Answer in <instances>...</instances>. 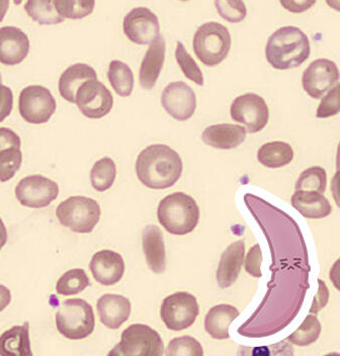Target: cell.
<instances>
[{
	"label": "cell",
	"instance_id": "obj_40",
	"mask_svg": "<svg viewBox=\"0 0 340 356\" xmlns=\"http://www.w3.org/2000/svg\"><path fill=\"white\" fill-rule=\"evenodd\" d=\"M262 262V252L260 245H255L249 250L247 257L245 259V270L253 277H262L260 270Z\"/></svg>",
	"mask_w": 340,
	"mask_h": 356
},
{
	"label": "cell",
	"instance_id": "obj_46",
	"mask_svg": "<svg viewBox=\"0 0 340 356\" xmlns=\"http://www.w3.org/2000/svg\"><path fill=\"white\" fill-rule=\"evenodd\" d=\"M6 242H8V231L3 221L0 218V250L4 247Z\"/></svg>",
	"mask_w": 340,
	"mask_h": 356
},
{
	"label": "cell",
	"instance_id": "obj_27",
	"mask_svg": "<svg viewBox=\"0 0 340 356\" xmlns=\"http://www.w3.org/2000/svg\"><path fill=\"white\" fill-rule=\"evenodd\" d=\"M294 150L289 143L284 141H273L262 145L258 149L257 160L269 169H279L291 163Z\"/></svg>",
	"mask_w": 340,
	"mask_h": 356
},
{
	"label": "cell",
	"instance_id": "obj_21",
	"mask_svg": "<svg viewBox=\"0 0 340 356\" xmlns=\"http://www.w3.org/2000/svg\"><path fill=\"white\" fill-rule=\"evenodd\" d=\"M143 250L148 267L153 273L161 274L167 269L164 238L158 225L145 227L142 234Z\"/></svg>",
	"mask_w": 340,
	"mask_h": 356
},
{
	"label": "cell",
	"instance_id": "obj_4",
	"mask_svg": "<svg viewBox=\"0 0 340 356\" xmlns=\"http://www.w3.org/2000/svg\"><path fill=\"white\" fill-rule=\"evenodd\" d=\"M55 319L59 333L70 340L85 339L96 328L94 309L83 298L65 300Z\"/></svg>",
	"mask_w": 340,
	"mask_h": 356
},
{
	"label": "cell",
	"instance_id": "obj_7",
	"mask_svg": "<svg viewBox=\"0 0 340 356\" xmlns=\"http://www.w3.org/2000/svg\"><path fill=\"white\" fill-rule=\"evenodd\" d=\"M164 344L158 331L143 324H133L123 331L121 342L117 344L110 356H161Z\"/></svg>",
	"mask_w": 340,
	"mask_h": 356
},
{
	"label": "cell",
	"instance_id": "obj_36",
	"mask_svg": "<svg viewBox=\"0 0 340 356\" xmlns=\"http://www.w3.org/2000/svg\"><path fill=\"white\" fill-rule=\"evenodd\" d=\"M23 161L21 148H6L0 152V182H8L15 176Z\"/></svg>",
	"mask_w": 340,
	"mask_h": 356
},
{
	"label": "cell",
	"instance_id": "obj_29",
	"mask_svg": "<svg viewBox=\"0 0 340 356\" xmlns=\"http://www.w3.org/2000/svg\"><path fill=\"white\" fill-rule=\"evenodd\" d=\"M24 10L40 25H57L65 21L57 13L53 0H31L24 4Z\"/></svg>",
	"mask_w": 340,
	"mask_h": 356
},
{
	"label": "cell",
	"instance_id": "obj_34",
	"mask_svg": "<svg viewBox=\"0 0 340 356\" xmlns=\"http://www.w3.org/2000/svg\"><path fill=\"white\" fill-rule=\"evenodd\" d=\"M55 8L64 19H80L94 12V1L83 0H53Z\"/></svg>",
	"mask_w": 340,
	"mask_h": 356
},
{
	"label": "cell",
	"instance_id": "obj_12",
	"mask_svg": "<svg viewBox=\"0 0 340 356\" xmlns=\"http://www.w3.org/2000/svg\"><path fill=\"white\" fill-rule=\"evenodd\" d=\"M75 104L87 118L101 119L112 111L114 98L103 83L97 79H90L77 90Z\"/></svg>",
	"mask_w": 340,
	"mask_h": 356
},
{
	"label": "cell",
	"instance_id": "obj_41",
	"mask_svg": "<svg viewBox=\"0 0 340 356\" xmlns=\"http://www.w3.org/2000/svg\"><path fill=\"white\" fill-rule=\"evenodd\" d=\"M12 107V90L8 86L2 85V77L0 75V123L10 116Z\"/></svg>",
	"mask_w": 340,
	"mask_h": 356
},
{
	"label": "cell",
	"instance_id": "obj_8",
	"mask_svg": "<svg viewBox=\"0 0 340 356\" xmlns=\"http://www.w3.org/2000/svg\"><path fill=\"white\" fill-rule=\"evenodd\" d=\"M198 314L200 307L196 296L185 291L167 296L161 305V320L171 331H182L193 326Z\"/></svg>",
	"mask_w": 340,
	"mask_h": 356
},
{
	"label": "cell",
	"instance_id": "obj_25",
	"mask_svg": "<svg viewBox=\"0 0 340 356\" xmlns=\"http://www.w3.org/2000/svg\"><path fill=\"white\" fill-rule=\"evenodd\" d=\"M240 313L230 305H218L207 312L205 319V329L214 339L225 340L230 337L229 328L231 323L239 317Z\"/></svg>",
	"mask_w": 340,
	"mask_h": 356
},
{
	"label": "cell",
	"instance_id": "obj_23",
	"mask_svg": "<svg viewBox=\"0 0 340 356\" xmlns=\"http://www.w3.org/2000/svg\"><path fill=\"white\" fill-rule=\"evenodd\" d=\"M291 203L304 218L311 220L328 218L332 212L328 198L316 192L296 191L291 196Z\"/></svg>",
	"mask_w": 340,
	"mask_h": 356
},
{
	"label": "cell",
	"instance_id": "obj_39",
	"mask_svg": "<svg viewBox=\"0 0 340 356\" xmlns=\"http://www.w3.org/2000/svg\"><path fill=\"white\" fill-rule=\"evenodd\" d=\"M340 111L339 103V86L337 83L332 90H329L328 94L322 99L316 117L317 118H328V117L335 116L339 114Z\"/></svg>",
	"mask_w": 340,
	"mask_h": 356
},
{
	"label": "cell",
	"instance_id": "obj_3",
	"mask_svg": "<svg viewBox=\"0 0 340 356\" xmlns=\"http://www.w3.org/2000/svg\"><path fill=\"white\" fill-rule=\"evenodd\" d=\"M158 218L159 223L169 234L185 236L196 229L201 211L193 197L183 192H176L160 201Z\"/></svg>",
	"mask_w": 340,
	"mask_h": 356
},
{
	"label": "cell",
	"instance_id": "obj_17",
	"mask_svg": "<svg viewBox=\"0 0 340 356\" xmlns=\"http://www.w3.org/2000/svg\"><path fill=\"white\" fill-rule=\"evenodd\" d=\"M30 52V40L21 29L15 26L0 28V63L17 65Z\"/></svg>",
	"mask_w": 340,
	"mask_h": 356
},
{
	"label": "cell",
	"instance_id": "obj_37",
	"mask_svg": "<svg viewBox=\"0 0 340 356\" xmlns=\"http://www.w3.org/2000/svg\"><path fill=\"white\" fill-rule=\"evenodd\" d=\"M165 355L167 356H203L202 345L192 336L174 338L169 342Z\"/></svg>",
	"mask_w": 340,
	"mask_h": 356
},
{
	"label": "cell",
	"instance_id": "obj_20",
	"mask_svg": "<svg viewBox=\"0 0 340 356\" xmlns=\"http://www.w3.org/2000/svg\"><path fill=\"white\" fill-rule=\"evenodd\" d=\"M246 129L235 124H216L203 132V141L217 149H234L240 147L246 138Z\"/></svg>",
	"mask_w": 340,
	"mask_h": 356
},
{
	"label": "cell",
	"instance_id": "obj_24",
	"mask_svg": "<svg viewBox=\"0 0 340 356\" xmlns=\"http://www.w3.org/2000/svg\"><path fill=\"white\" fill-rule=\"evenodd\" d=\"M90 79H97L96 70L87 64L77 63L69 66L59 79V92L62 98L75 104L77 90Z\"/></svg>",
	"mask_w": 340,
	"mask_h": 356
},
{
	"label": "cell",
	"instance_id": "obj_26",
	"mask_svg": "<svg viewBox=\"0 0 340 356\" xmlns=\"http://www.w3.org/2000/svg\"><path fill=\"white\" fill-rule=\"evenodd\" d=\"M0 355L32 356L30 341V324L15 326L0 336Z\"/></svg>",
	"mask_w": 340,
	"mask_h": 356
},
{
	"label": "cell",
	"instance_id": "obj_1",
	"mask_svg": "<svg viewBox=\"0 0 340 356\" xmlns=\"http://www.w3.org/2000/svg\"><path fill=\"white\" fill-rule=\"evenodd\" d=\"M136 174L139 181L149 189H167L182 176V158L167 145H150L137 158Z\"/></svg>",
	"mask_w": 340,
	"mask_h": 356
},
{
	"label": "cell",
	"instance_id": "obj_18",
	"mask_svg": "<svg viewBox=\"0 0 340 356\" xmlns=\"http://www.w3.org/2000/svg\"><path fill=\"white\" fill-rule=\"evenodd\" d=\"M101 322L112 330L120 328L131 315V302L127 298L119 295H105L96 304Z\"/></svg>",
	"mask_w": 340,
	"mask_h": 356
},
{
	"label": "cell",
	"instance_id": "obj_9",
	"mask_svg": "<svg viewBox=\"0 0 340 356\" xmlns=\"http://www.w3.org/2000/svg\"><path fill=\"white\" fill-rule=\"evenodd\" d=\"M56 108V99L45 86H28L19 95V110L26 122L47 123Z\"/></svg>",
	"mask_w": 340,
	"mask_h": 356
},
{
	"label": "cell",
	"instance_id": "obj_10",
	"mask_svg": "<svg viewBox=\"0 0 340 356\" xmlns=\"http://www.w3.org/2000/svg\"><path fill=\"white\" fill-rule=\"evenodd\" d=\"M231 118L243 124L248 134H257L267 125L269 110L264 98L256 94H245L237 97L230 108Z\"/></svg>",
	"mask_w": 340,
	"mask_h": 356
},
{
	"label": "cell",
	"instance_id": "obj_13",
	"mask_svg": "<svg viewBox=\"0 0 340 356\" xmlns=\"http://www.w3.org/2000/svg\"><path fill=\"white\" fill-rule=\"evenodd\" d=\"M339 70L329 59H317L305 70L302 76L304 90L313 99H322L324 95L339 83Z\"/></svg>",
	"mask_w": 340,
	"mask_h": 356
},
{
	"label": "cell",
	"instance_id": "obj_30",
	"mask_svg": "<svg viewBox=\"0 0 340 356\" xmlns=\"http://www.w3.org/2000/svg\"><path fill=\"white\" fill-rule=\"evenodd\" d=\"M117 177V167L110 158L97 161L90 172V182L99 192H105L114 185Z\"/></svg>",
	"mask_w": 340,
	"mask_h": 356
},
{
	"label": "cell",
	"instance_id": "obj_32",
	"mask_svg": "<svg viewBox=\"0 0 340 356\" xmlns=\"http://www.w3.org/2000/svg\"><path fill=\"white\" fill-rule=\"evenodd\" d=\"M328 186V174L325 170L321 167H312L305 170L297 183H296V191L316 192L323 194Z\"/></svg>",
	"mask_w": 340,
	"mask_h": 356
},
{
	"label": "cell",
	"instance_id": "obj_44",
	"mask_svg": "<svg viewBox=\"0 0 340 356\" xmlns=\"http://www.w3.org/2000/svg\"><path fill=\"white\" fill-rule=\"evenodd\" d=\"M315 0H291V1H280V6H284L291 13H299L306 12L307 10L314 6Z\"/></svg>",
	"mask_w": 340,
	"mask_h": 356
},
{
	"label": "cell",
	"instance_id": "obj_2",
	"mask_svg": "<svg viewBox=\"0 0 340 356\" xmlns=\"http://www.w3.org/2000/svg\"><path fill=\"white\" fill-rule=\"evenodd\" d=\"M309 38L297 26H282L267 40L266 57L275 70L298 67L310 56Z\"/></svg>",
	"mask_w": 340,
	"mask_h": 356
},
{
	"label": "cell",
	"instance_id": "obj_31",
	"mask_svg": "<svg viewBox=\"0 0 340 356\" xmlns=\"http://www.w3.org/2000/svg\"><path fill=\"white\" fill-rule=\"evenodd\" d=\"M90 284V278L83 269H71L59 278L56 291L61 296L77 295L83 293Z\"/></svg>",
	"mask_w": 340,
	"mask_h": 356
},
{
	"label": "cell",
	"instance_id": "obj_35",
	"mask_svg": "<svg viewBox=\"0 0 340 356\" xmlns=\"http://www.w3.org/2000/svg\"><path fill=\"white\" fill-rule=\"evenodd\" d=\"M176 59L187 79L198 86H204V75L202 70L180 42L176 44Z\"/></svg>",
	"mask_w": 340,
	"mask_h": 356
},
{
	"label": "cell",
	"instance_id": "obj_38",
	"mask_svg": "<svg viewBox=\"0 0 340 356\" xmlns=\"http://www.w3.org/2000/svg\"><path fill=\"white\" fill-rule=\"evenodd\" d=\"M215 6L220 17L229 23H240L246 17V6L243 1L217 0Z\"/></svg>",
	"mask_w": 340,
	"mask_h": 356
},
{
	"label": "cell",
	"instance_id": "obj_14",
	"mask_svg": "<svg viewBox=\"0 0 340 356\" xmlns=\"http://www.w3.org/2000/svg\"><path fill=\"white\" fill-rule=\"evenodd\" d=\"M123 29L128 39L138 45L152 44L160 36L158 15L147 8H136L128 13Z\"/></svg>",
	"mask_w": 340,
	"mask_h": 356
},
{
	"label": "cell",
	"instance_id": "obj_16",
	"mask_svg": "<svg viewBox=\"0 0 340 356\" xmlns=\"http://www.w3.org/2000/svg\"><path fill=\"white\" fill-rule=\"evenodd\" d=\"M90 269L97 282L109 286L121 282L125 273V262L117 252L101 250L94 254Z\"/></svg>",
	"mask_w": 340,
	"mask_h": 356
},
{
	"label": "cell",
	"instance_id": "obj_42",
	"mask_svg": "<svg viewBox=\"0 0 340 356\" xmlns=\"http://www.w3.org/2000/svg\"><path fill=\"white\" fill-rule=\"evenodd\" d=\"M19 136L10 128H0V152L6 148H21Z\"/></svg>",
	"mask_w": 340,
	"mask_h": 356
},
{
	"label": "cell",
	"instance_id": "obj_15",
	"mask_svg": "<svg viewBox=\"0 0 340 356\" xmlns=\"http://www.w3.org/2000/svg\"><path fill=\"white\" fill-rule=\"evenodd\" d=\"M161 105L178 121H187L194 116L196 109V94L189 85L182 81L169 83L163 90Z\"/></svg>",
	"mask_w": 340,
	"mask_h": 356
},
{
	"label": "cell",
	"instance_id": "obj_5",
	"mask_svg": "<svg viewBox=\"0 0 340 356\" xmlns=\"http://www.w3.org/2000/svg\"><path fill=\"white\" fill-rule=\"evenodd\" d=\"M193 48L198 60L214 67L228 56L231 49V35L226 26L209 22L196 30Z\"/></svg>",
	"mask_w": 340,
	"mask_h": 356
},
{
	"label": "cell",
	"instance_id": "obj_19",
	"mask_svg": "<svg viewBox=\"0 0 340 356\" xmlns=\"http://www.w3.org/2000/svg\"><path fill=\"white\" fill-rule=\"evenodd\" d=\"M245 257L244 241L232 243L223 252L219 262L217 282L221 289H228L235 283L241 272Z\"/></svg>",
	"mask_w": 340,
	"mask_h": 356
},
{
	"label": "cell",
	"instance_id": "obj_6",
	"mask_svg": "<svg viewBox=\"0 0 340 356\" xmlns=\"http://www.w3.org/2000/svg\"><path fill=\"white\" fill-rule=\"evenodd\" d=\"M101 207L94 199L73 196L60 203L56 216L63 227L77 234H90L101 220Z\"/></svg>",
	"mask_w": 340,
	"mask_h": 356
},
{
	"label": "cell",
	"instance_id": "obj_22",
	"mask_svg": "<svg viewBox=\"0 0 340 356\" xmlns=\"http://www.w3.org/2000/svg\"><path fill=\"white\" fill-rule=\"evenodd\" d=\"M165 52H167V44H165L164 38L159 36L150 45L141 63L139 81L141 86L145 90H151L155 86L164 63Z\"/></svg>",
	"mask_w": 340,
	"mask_h": 356
},
{
	"label": "cell",
	"instance_id": "obj_28",
	"mask_svg": "<svg viewBox=\"0 0 340 356\" xmlns=\"http://www.w3.org/2000/svg\"><path fill=\"white\" fill-rule=\"evenodd\" d=\"M110 86L121 97L131 96L134 90V74L128 64L120 60H112L108 72Z\"/></svg>",
	"mask_w": 340,
	"mask_h": 356
},
{
	"label": "cell",
	"instance_id": "obj_45",
	"mask_svg": "<svg viewBox=\"0 0 340 356\" xmlns=\"http://www.w3.org/2000/svg\"><path fill=\"white\" fill-rule=\"evenodd\" d=\"M12 302V293L8 287L0 284V312L3 311Z\"/></svg>",
	"mask_w": 340,
	"mask_h": 356
},
{
	"label": "cell",
	"instance_id": "obj_43",
	"mask_svg": "<svg viewBox=\"0 0 340 356\" xmlns=\"http://www.w3.org/2000/svg\"><path fill=\"white\" fill-rule=\"evenodd\" d=\"M318 283H319V289H318L317 295L315 296L312 307L310 309V313L312 314L319 313L323 307H326L329 300V291L325 282L319 280Z\"/></svg>",
	"mask_w": 340,
	"mask_h": 356
},
{
	"label": "cell",
	"instance_id": "obj_33",
	"mask_svg": "<svg viewBox=\"0 0 340 356\" xmlns=\"http://www.w3.org/2000/svg\"><path fill=\"white\" fill-rule=\"evenodd\" d=\"M321 324L316 316L309 315L302 323L301 326L287 338L291 343L297 346H308L314 343L321 334Z\"/></svg>",
	"mask_w": 340,
	"mask_h": 356
},
{
	"label": "cell",
	"instance_id": "obj_47",
	"mask_svg": "<svg viewBox=\"0 0 340 356\" xmlns=\"http://www.w3.org/2000/svg\"><path fill=\"white\" fill-rule=\"evenodd\" d=\"M10 2H0V22L3 19L4 15H6V10H8Z\"/></svg>",
	"mask_w": 340,
	"mask_h": 356
},
{
	"label": "cell",
	"instance_id": "obj_11",
	"mask_svg": "<svg viewBox=\"0 0 340 356\" xmlns=\"http://www.w3.org/2000/svg\"><path fill=\"white\" fill-rule=\"evenodd\" d=\"M58 195V184L42 175L24 177L15 187L19 202L30 209L47 207Z\"/></svg>",
	"mask_w": 340,
	"mask_h": 356
}]
</instances>
